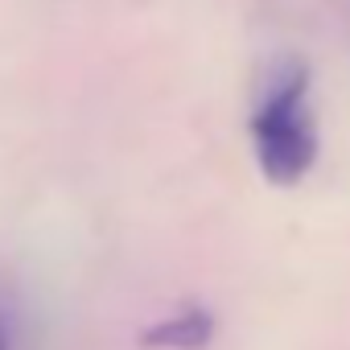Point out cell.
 <instances>
[{
    "instance_id": "6da1fadb",
    "label": "cell",
    "mask_w": 350,
    "mask_h": 350,
    "mask_svg": "<svg viewBox=\"0 0 350 350\" xmlns=\"http://www.w3.org/2000/svg\"><path fill=\"white\" fill-rule=\"evenodd\" d=\"M309 87H313L309 66L301 58H280L268 66L256 91L247 136H252V157L264 173V182L272 186H297L317 165L321 132H317Z\"/></svg>"
},
{
    "instance_id": "3957f363",
    "label": "cell",
    "mask_w": 350,
    "mask_h": 350,
    "mask_svg": "<svg viewBox=\"0 0 350 350\" xmlns=\"http://www.w3.org/2000/svg\"><path fill=\"white\" fill-rule=\"evenodd\" d=\"M0 350H17V313L0 297Z\"/></svg>"
},
{
    "instance_id": "7a4b0ae2",
    "label": "cell",
    "mask_w": 350,
    "mask_h": 350,
    "mask_svg": "<svg viewBox=\"0 0 350 350\" xmlns=\"http://www.w3.org/2000/svg\"><path fill=\"white\" fill-rule=\"evenodd\" d=\"M211 338H215V313L202 305H190L152 321L140 334V346L144 350H206Z\"/></svg>"
}]
</instances>
